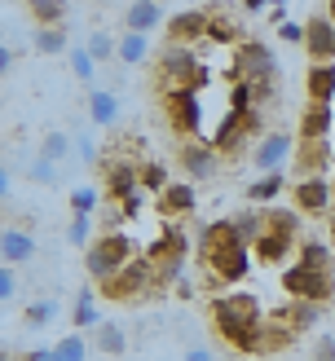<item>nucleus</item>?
<instances>
[{"label": "nucleus", "mask_w": 335, "mask_h": 361, "mask_svg": "<svg viewBox=\"0 0 335 361\" xmlns=\"http://www.w3.org/2000/svg\"><path fill=\"white\" fill-rule=\"evenodd\" d=\"M291 150H296V137H291L287 128H274V133H264V137L256 141V150H252V164H256V172H260V176L282 172V164L291 159Z\"/></svg>", "instance_id": "obj_7"}, {"label": "nucleus", "mask_w": 335, "mask_h": 361, "mask_svg": "<svg viewBox=\"0 0 335 361\" xmlns=\"http://www.w3.org/2000/svg\"><path fill=\"white\" fill-rule=\"evenodd\" d=\"M88 348H84V335H62L53 344V361H84Z\"/></svg>", "instance_id": "obj_38"}, {"label": "nucleus", "mask_w": 335, "mask_h": 361, "mask_svg": "<svg viewBox=\"0 0 335 361\" xmlns=\"http://www.w3.org/2000/svg\"><path fill=\"white\" fill-rule=\"evenodd\" d=\"M212 322L229 348L238 353H260V335H264V317H260V300L234 291V295H217L212 300Z\"/></svg>", "instance_id": "obj_2"}, {"label": "nucleus", "mask_w": 335, "mask_h": 361, "mask_svg": "<svg viewBox=\"0 0 335 361\" xmlns=\"http://www.w3.org/2000/svg\"><path fill=\"white\" fill-rule=\"evenodd\" d=\"M331 300H335V269H331Z\"/></svg>", "instance_id": "obj_55"}, {"label": "nucleus", "mask_w": 335, "mask_h": 361, "mask_svg": "<svg viewBox=\"0 0 335 361\" xmlns=\"http://www.w3.org/2000/svg\"><path fill=\"white\" fill-rule=\"evenodd\" d=\"M207 40L212 44H234L238 40V23L229 13H212V23H207Z\"/></svg>", "instance_id": "obj_35"}, {"label": "nucleus", "mask_w": 335, "mask_h": 361, "mask_svg": "<svg viewBox=\"0 0 335 361\" xmlns=\"http://www.w3.org/2000/svg\"><path fill=\"white\" fill-rule=\"evenodd\" d=\"M207 23H212L207 9H181L176 18H168V40L181 44V49H190V44L207 40Z\"/></svg>", "instance_id": "obj_10"}, {"label": "nucleus", "mask_w": 335, "mask_h": 361, "mask_svg": "<svg viewBox=\"0 0 335 361\" xmlns=\"http://www.w3.org/2000/svg\"><path fill=\"white\" fill-rule=\"evenodd\" d=\"M27 176L35 180V185H58V164H49V159L35 154L31 164H27Z\"/></svg>", "instance_id": "obj_41"}, {"label": "nucleus", "mask_w": 335, "mask_h": 361, "mask_svg": "<svg viewBox=\"0 0 335 361\" xmlns=\"http://www.w3.org/2000/svg\"><path fill=\"white\" fill-rule=\"evenodd\" d=\"M199 260L207 264V274L217 282H238L252 269V243L243 238L238 221H217L207 225V233L199 238Z\"/></svg>", "instance_id": "obj_1"}, {"label": "nucleus", "mask_w": 335, "mask_h": 361, "mask_svg": "<svg viewBox=\"0 0 335 361\" xmlns=\"http://www.w3.org/2000/svg\"><path fill=\"white\" fill-rule=\"evenodd\" d=\"M282 291H287L291 300L322 304V300H331V274H317V269H300V264H291L287 274H282Z\"/></svg>", "instance_id": "obj_6"}, {"label": "nucleus", "mask_w": 335, "mask_h": 361, "mask_svg": "<svg viewBox=\"0 0 335 361\" xmlns=\"http://www.w3.org/2000/svg\"><path fill=\"white\" fill-rule=\"evenodd\" d=\"M159 212H164V216H185V212H194V185L172 180V185L159 194Z\"/></svg>", "instance_id": "obj_25"}, {"label": "nucleus", "mask_w": 335, "mask_h": 361, "mask_svg": "<svg viewBox=\"0 0 335 361\" xmlns=\"http://www.w3.org/2000/svg\"><path fill=\"white\" fill-rule=\"evenodd\" d=\"M164 115L176 133H185L190 137H199V123H203V102L199 93H164Z\"/></svg>", "instance_id": "obj_8"}, {"label": "nucleus", "mask_w": 335, "mask_h": 361, "mask_svg": "<svg viewBox=\"0 0 335 361\" xmlns=\"http://www.w3.org/2000/svg\"><path fill=\"white\" fill-rule=\"evenodd\" d=\"M181 168L190 172V180H212L217 176V146H203L199 137L181 141Z\"/></svg>", "instance_id": "obj_13"}, {"label": "nucleus", "mask_w": 335, "mask_h": 361, "mask_svg": "<svg viewBox=\"0 0 335 361\" xmlns=\"http://www.w3.org/2000/svg\"><path fill=\"white\" fill-rule=\"evenodd\" d=\"M300 269H317V274H331V269H335V260H331V247H327L322 238L305 243V247H300Z\"/></svg>", "instance_id": "obj_28"}, {"label": "nucleus", "mask_w": 335, "mask_h": 361, "mask_svg": "<svg viewBox=\"0 0 335 361\" xmlns=\"http://www.w3.org/2000/svg\"><path fill=\"white\" fill-rule=\"evenodd\" d=\"M291 247H296V238H287V233L260 229V238L252 243V260H260V264H282V260L291 256Z\"/></svg>", "instance_id": "obj_19"}, {"label": "nucleus", "mask_w": 335, "mask_h": 361, "mask_svg": "<svg viewBox=\"0 0 335 361\" xmlns=\"http://www.w3.org/2000/svg\"><path fill=\"white\" fill-rule=\"evenodd\" d=\"M327 221H331V238H335V207H331V212H327Z\"/></svg>", "instance_id": "obj_53"}, {"label": "nucleus", "mask_w": 335, "mask_h": 361, "mask_svg": "<svg viewBox=\"0 0 335 361\" xmlns=\"http://www.w3.org/2000/svg\"><path fill=\"white\" fill-rule=\"evenodd\" d=\"M331 123H335V111H331V106L309 102L305 111H300V146H317V141H327V137H331Z\"/></svg>", "instance_id": "obj_15"}, {"label": "nucleus", "mask_w": 335, "mask_h": 361, "mask_svg": "<svg viewBox=\"0 0 335 361\" xmlns=\"http://www.w3.org/2000/svg\"><path fill=\"white\" fill-rule=\"evenodd\" d=\"M13 58H18V49L13 44H0V71H5V75L13 71Z\"/></svg>", "instance_id": "obj_49"}, {"label": "nucleus", "mask_w": 335, "mask_h": 361, "mask_svg": "<svg viewBox=\"0 0 335 361\" xmlns=\"http://www.w3.org/2000/svg\"><path fill=\"white\" fill-rule=\"evenodd\" d=\"M264 229H278V233H287V238H296V229H300V212L296 207H264Z\"/></svg>", "instance_id": "obj_29"}, {"label": "nucleus", "mask_w": 335, "mask_h": 361, "mask_svg": "<svg viewBox=\"0 0 335 361\" xmlns=\"http://www.w3.org/2000/svg\"><path fill=\"white\" fill-rule=\"evenodd\" d=\"M35 53H44V58L66 53V31L62 27H40V31H35Z\"/></svg>", "instance_id": "obj_34"}, {"label": "nucleus", "mask_w": 335, "mask_h": 361, "mask_svg": "<svg viewBox=\"0 0 335 361\" xmlns=\"http://www.w3.org/2000/svg\"><path fill=\"white\" fill-rule=\"evenodd\" d=\"M66 58H71V71H75V80H80V84H88V88H93V75H97V62L88 58V49H71Z\"/></svg>", "instance_id": "obj_40"}, {"label": "nucleus", "mask_w": 335, "mask_h": 361, "mask_svg": "<svg viewBox=\"0 0 335 361\" xmlns=\"http://www.w3.org/2000/svg\"><path fill=\"white\" fill-rule=\"evenodd\" d=\"M146 53H150V35H133V31L119 35V62L137 66V62H146Z\"/></svg>", "instance_id": "obj_30"}, {"label": "nucleus", "mask_w": 335, "mask_h": 361, "mask_svg": "<svg viewBox=\"0 0 335 361\" xmlns=\"http://www.w3.org/2000/svg\"><path fill=\"white\" fill-rule=\"evenodd\" d=\"M84 49H88V58H93V62H111V58H119V40H115L111 31H93Z\"/></svg>", "instance_id": "obj_32"}, {"label": "nucleus", "mask_w": 335, "mask_h": 361, "mask_svg": "<svg viewBox=\"0 0 335 361\" xmlns=\"http://www.w3.org/2000/svg\"><path fill=\"white\" fill-rule=\"evenodd\" d=\"M296 212H305V216H322V212H331L335 203H331V185L322 176H313V180H296Z\"/></svg>", "instance_id": "obj_16"}, {"label": "nucleus", "mask_w": 335, "mask_h": 361, "mask_svg": "<svg viewBox=\"0 0 335 361\" xmlns=\"http://www.w3.org/2000/svg\"><path fill=\"white\" fill-rule=\"evenodd\" d=\"M97 348L111 353V357H119L123 348H128V339H123V331L115 326V322H102V326H97Z\"/></svg>", "instance_id": "obj_36"}, {"label": "nucleus", "mask_w": 335, "mask_h": 361, "mask_svg": "<svg viewBox=\"0 0 335 361\" xmlns=\"http://www.w3.org/2000/svg\"><path fill=\"white\" fill-rule=\"evenodd\" d=\"M185 256H190V238H185V229H176V225H168L150 247V264H168V260L185 264Z\"/></svg>", "instance_id": "obj_20"}, {"label": "nucleus", "mask_w": 335, "mask_h": 361, "mask_svg": "<svg viewBox=\"0 0 335 361\" xmlns=\"http://www.w3.org/2000/svg\"><path fill=\"white\" fill-rule=\"evenodd\" d=\"M0 260H5L9 269L31 264L35 260V238L27 229H18V225H5V233H0Z\"/></svg>", "instance_id": "obj_17"}, {"label": "nucleus", "mask_w": 335, "mask_h": 361, "mask_svg": "<svg viewBox=\"0 0 335 361\" xmlns=\"http://www.w3.org/2000/svg\"><path fill=\"white\" fill-rule=\"evenodd\" d=\"M168 185H172L168 168L159 164V159H146V164H141V190H146V194H164Z\"/></svg>", "instance_id": "obj_33"}, {"label": "nucleus", "mask_w": 335, "mask_h": 361, "mask_svg": "<svg viewBox=\"0 0 335 361\" xmlns=\"http://www.w3.org/2000/svg\"><path fill=\"white\" fill-rule=\"evenodd\" d=\"M317 361H335V335H322L317 339V353H313Z\"/></svg>", "instance_id": "obj_47"}, {"label": "nucleus", "mask_w": 335, "mask_h": 361, "mask_svg": "<svg viewBox=\"0 0 335 361\" xmlns=\"http://www.w3.org/2000/svg\"><path fill=\"white\" fill-rule=\"evenodd\" d=\"M97 203H102V194L93 185H75V190H71V212H75V216H93Z\"/></svg>", "instance_id": "obj_39"}, {"label": "nucleus", "mask_w": 335, "mask_h": 361, "mask_svg": "<svg viewBox=\"0 0 335 361\" xmlns=\"http://www.w3.org/2000/svg\"><path fill=\"white\" fill-rule=\"evenodd\" d=\"M31 13H35V23H40V27H62L66 5H62V0H35Z\"/></svg>", "instance_id": "obj_37"}, {"label": "nucleus", "mask_w": 335, "mask_h": 361, "mask_svg": "<svg viewBox=\"0 0 335 361\" xmlns=\"http://www.w3.org/2000/svg\"><path fill=\"white\" fill-rule=\"evenodd\" d=\"M23 361H53V348H31Z\"/></svg>", "instance_id": "obj_51"}, {"label": "nucleus", "mask_w": 335, "mask_h": 361, "mask_svg": "<svg viewBox=\"0 0 335 361\" xmlns=\"http://www.w3.org/2000/svg\"><path fill=\"white\" fill-rule=\"evenodd\" d=\"M243 9H247V13H264V9H274V5H264V0H247Z\"/></svg>", "instance_id": "obj_52"}, {"label": "nucleus", "mask_w": 335, "mask_h": 361, "mask_svg": "<svg viewBox=\"0 0 335 361\" xmlns=\"http://www.w3.org/2000/svg\"><path fill=\"white\" fill-rule=\"evenodd\" d=\"M128 260H133V243L123 238V233H102V238H93V247L84 251V269H88V278H97V286L111 282Z\"/></svg>", "instance_id": "obj_4"}, {"label": "nucleus", "mask_w": 335, "mask_h": 361, "mask_svg": "<svg viewBox=\"0 0 335 361\" xmlns=\"http://www.w3.org/2000/svg\"><path fill=\"white\" fill-rule=\"evenodd\" d=\"M181 361H217V357H212V353H207V348H190V353H185V357H181Z\"/></svg>", "instance_id": "obj_50"}, {"label": "nucleus", "mask_w": 335, "mask_h": 361, "mask_svg": "<svg viewBox=\"0 0 335 361\" xmlns=\"http://www.w3.org/2000/svg\"><path fill=\"white\" fill-rule=\"evenodd\" d=\"M146 291H154V264H150V256H133L111 282H102V295L106 300H119V304L146 295Z\"/></svg>", "instance_id": "obj_5"}, {"label": "nucleus", "mask_w": 335, "mask_h": 361, "mask_svg": "<svg viewBox=\"0 0 335 361\" xmlns=\"http://www.w3.org/2000/svg\"><path fill=\"white\" fill-rule=\"evenodd\" d=\"M313 361H317V357H313Z\"/></svg>", "instance_id": "obj_57"}, {"label": "nucleus", "mask_w": 335, "mask_h": 361, "mask_svg": "<svg viewBox=\"0 0 335 361\" xmlns=\"http://www.w3.org/2000/svg\"><path fill=\"white\" fill-rule=\"evenodd\" d=\"M327 18H331V23H335V0H331V5H327Z\"/></svg>", "instance_id": "obj_54"}, {"label": "nucleus", "mask_w": 335, "mask_h": 361, "mask_svg": "<svg viewBox=\"0 0 335 361\" xmlns=\"http://www.w3.org/2000/svg\"><path fill=\"white\" fill-rule=\"evenodd\" d=\"M88 123H97V128L119 123V97L111 88H88Z\"/></svg>", "instance_id": "obj_22"}, {"label": "nucleus", "mask_w": 335, "mask_h": 361, "mask_svg": "<svg viewBox=\"0 0 335 361\" xmlns=\"http://www.w3.org/2000/svg\"><path fill=\"white\" fill-rule=\"evenodd\" d=\"M305 53L313 58V66L335 62V23L331 18H309L305 23Z\"/></svg>", "instance_id": "obj_11"}, {"label": "nucleus", "mask_w": 335, "mask_h": 361, "mask_svg": "<svg viewBox=\"0 0 335 361\" xmlns=\"http://www.w3.org/2000/svg\"><path fill=\"white\" fill-rule=\"evenodd\" d=\"M71 326H75V331L102 326V322H97V295L88 291V286H80V295H75V309H71Z\"/></svg>", "instance_id": "obj_27"}, {"label": "nucleus", "mask_w": 335, "mask_h": 361, "mask_svg": "<svg viewBox=\"0 0 335 361\" xmlns=\"http://www.w3.org/2000/svg\"><path fill=\"white\" fill-rule=\"evenodd\" d=\"M269 322H274V326H282V331H287V335L296 339L300 331H309L313 322H317V304H305V300H291L287 309H278V313H274Z\"/></svg>", "instance_id": "obj_21"}, {"label": "nucleus", "mask_w": 335, "mask_h": 361, "mask_svg": "<svg viewBox=\"0 0 335 361\" xmlns=\"http://www.w3.org/2000/svg\"><path fill=\"white\" fill-rule=\"evenodd\" d=\"M88 229H93V225H88V216H71V229H66V243L71 247H93V243H88Z\"/></svg>", "instance_id": "obj_43"}, {"label": "nucleus", "mask_w": 335, "mask_h": 361, "mask_svg": "<svg viewBox=\"0 0 335 361\" xmlns=\"http://www.w3.org/2000/svg\"><path fill=\"white\" fill-rule=\"evenodd\" d=\"M305 88H309V102L331 106V102H335V62H327V66H309Z\"/></svg>", "instance_id": "obj_24"}, {"label": "nucleus", "mask_w": 335, "mask_h": 361, "mask_svg": "<svg viewBox=\"0 0 335 361\" xmlns=\"http://www.w3.org/2000/svg\"><path fill=\"white\" fill-rule=\"evenodd\" d=\"M53 313H58V300H35L31 309L23 313V322L35 331V326H44V322H53Z\"/></svg>", "instance_id": "obj_42"}, {"label": "nucleus", "mask_w": 335, "mask_h": 361, "mask_svg": "<svg viewBox=\"0 0 335 361\" xmlns=\"http://www.w3.org/2000/svg\"><path fill=\"white\" fill-rule=\"evenodd\" d=\"M123 31H133V35H150L159 31V23H164V9L154 5V0H133V5H123Z\"/></svg>", "instance_id": "obj_18"}, {"label": "nucleus", "mask_w": 335, "mask_h": 361, "mask_svg": "<svg viewBox=\"0 0 335 361\" xmlns=\"http://www.w3.org/2000/svg\"><path fill=\"white\" fill-rule=\"evenodd\" d=\"M0 198H5V203L13 198V168H9V164L0 168Z\"/></svg>", "instance_id": "obj_48"}, {"label": "nucleus", "mask_w": 335, "mask_h": 361, "mask_svg": "<svg viewBox=\"0 0 335 361\" xmlns=\"http://www.w3.org/2000/svg\"><path fill=\"white\" fill-rule=\"evenodd\" d=\"M141 190V164L133 159H111V168H106V194L123 203V198H133Z\"/></svg>", "instance_id": "obj_12"}, {"label": "nucleus", "mask_w": 335, "mask_h": 361, "mask_svg": "<svg viewBox=\"0 0 335 361\" xmlns=\"http://www.w3.org/2000/svg\"><path fill=\"white\" fill-rule=\"evenodd\" d=\"M0 300L5 304L18 300V269H9V264H0Z\"/></svg>", "instance_id": "obj_45"}, {"label": "nucleus", "mask_w": 335, "mask_h": 361, "mask_svg": "<svg viewBox=\"0 0 335 361\" xmlns=\"http://www.w3.org/2000/svg\"><path fill=\"white\" fill-rule=\"evenodd\" d=\"M327 164H331V146H327V141H317V146H300V154H296V180L322 176Z\"/></svg>", "instance_id": "obj_23"}, {"label": "nucleus", "mask_w": 335, "mask_h": 361, "mask_svg": "<svg viewBox=\"0 0 335 361\" xmlns=\"http://www.w3.org/2000/svg\"><path fill=\"white\" fill-rule=\"evenodd\" d=\"M282 185H287V176H282V172H269V176H256L243 194H247V203H256V207H274V198L282 194Z\"/></svg>", "instance_id": "obj_26"}, {"label": "nucleus", "mask_w": 335, "mask_h": 361, "mask_svg": "<svg viewBox=\"0 0 335 361\" xmlns=\"http://www.w3.org/2000/svg\"><path fill=\"white\" fill-rule=\"evenodd\" d=\"M234 80L269 84L274 80V53L264 44H238V53H234Z\"/></svg>", "instance_id": "obj_9"}, {"label": "nucleus", "mask_w": 335, "mask_h": 361, "mask_svg": "<svg viewBox=\"0 0 335 361\" xmlns=\"http://www.w3.org/2000/svg\"><path fill=\"white\" fill-rule=\"evenodd\" d=\"M75 159H80V164H97V159H102V150H97V141L88 137L84 128L75 133Z\"/></svg>", "instance_id": "obj_44"}, {"label": "nucleus", "mask_w": 335, "mask_h": 361, "mask_svg": "<svg viewBox=\"0 0 335 361\" xmlns=\"http://www.w3.org/2000/svg\"><path fill=\"white\" fill-rule=\"evenodd\" d=\"M278 40H282V44H300V40H305V27H300V23L278 27Z\"/></svg>", "instance_id": "obj_46"}, {"label": "nucleus", "mask_w": 335, "mask_h": 361, "mask_svg": "<svg viewBox=\"0 0 335 361\" xmlns=\"http://www.w3.org/2000/svg\"><path fill=\"white\" fill-rule=\"evenodd\" d=\"M159 84H164V93H199V84H203V58L194 49L172 44L164 58H159Z\"/></svg>", "instance_id": "obj_3"}, {"label": "nucleus", "mask_w": 335, "mask_h": 361, "mask_svg": "<svg viewBox=\"0 0 335 361\" xmlns=\"http://www.w3.org/2000/svg\"><path fill=\"white\" fill-rule=\"evenodd\" d=\"M0 361H13V353H0Z\"/></svg>", "instance_id": "obj_56"}, {"label": "nucleus", "mask_w": 335, "mask_h": 361, "mask_svg": "<svg viewBox=\"0 0 335 361\" xmlns=\"http://www.w3.org/2000/svg\"><path fill=\"white\" fill-rule=\"evenodd\" d=\"M247 133H256V111H225L221 128L212 133V146H217V150H234Z\"/></svg>", "instance_id": "obj_14"}, {"label": "nucleus", "mask_w": 335, "mask_h": 361, "mask_svg": "<svg viewBox=\"0 0 335 361\" xmlns=\"http://www.w3.org/2000/svg\"><path fill=\"white\" fill-rule=\"evenodd\" d=\"M71 150H75V137H71V133H49V137L40 141V159H49V164L71 159Z\"/></svg>", "instance_id": "obj_31"}]
</instances>
